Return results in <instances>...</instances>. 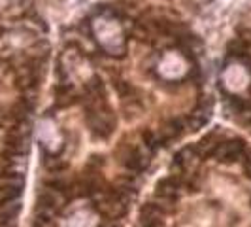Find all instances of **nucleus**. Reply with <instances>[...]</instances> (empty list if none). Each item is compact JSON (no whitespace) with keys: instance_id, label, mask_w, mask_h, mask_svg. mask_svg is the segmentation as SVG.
I'll list each match as a JSON object with an SVG mask.
<instances>
[{"instance_id":"7ed1b4c3","label":"nucleus","mask_w":251,"mask_h":227,"mask_svg":"<svg viewBox=\"0 0 251 227\" xmlns=\"http://www.w3.org/2000/svg\"><path fill=\"white\" fill-rule=\"evenodd\" d=\"M179 188H181V186H179V180H176L174 176H168L157 184L155 195H157V199H161V201L166 202V204H172V202H176L177 197H179Z\"/></svg>"},{"instance_id":"f257e3e1","label":"nucleus","mask_w":251,"mask_h":227,"mask_svg":"<svg viewBox=\"0 0 251 227\" xmlns=\"http://www.w3.org/2000/svg\"><path fill=\"white\" fill-rule=\"evenodd\" d=\"M246 151V144L242 139H221L217 142L214 150V155L217 161H223V163H230V161H236L244 155Z\"/></svg>"},{"instance_id":"f03ea898","label":"nucleus","mask_w":251,"mask_h":227,"mask_svg":"<svg viewBox=\"0 0 251 227\" xmlns=\"http://www.w3.org/2000/svg\"><path fill=\"white\" fill-rule=\"evenodd\" d=\"M121 163L125 165L128 170H132V172H142L148 163H150V159H148V155L146 153H142L138 148H134V146H126L125 150L121 151V159H119Z\"/></svg>"},{"instance_id":"20e7f679","label":"nucleus","mask_w":251,"mask_h":227,"mask_svg":"<svg viewBox=\"0 0 251 227\" xmlns=\"http://www.w3.org/2000/svg\"><path fill=\"white\" fill-rule=\"evenodd\" d=\"M104 227H117V226H113V224H112V226H104Z\"/></svg>"}]
</instances>
